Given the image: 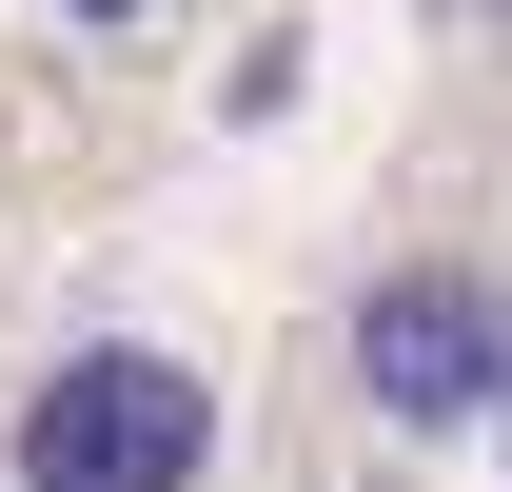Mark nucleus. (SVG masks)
Listing matches in <instances>:
<instances>
[{
	"instance_id": "20e7f679",
	"label": "nucleus",
	"mask_w": 512,
	"mask_h": 492,
	"mask_svg": "<svg viewBox=\"0 0 512 492\" xmlns=\"http://www.w3.org/2000/svg\"><path fill=\"white\" fill-rule=\"evenodd\" d=\"M473 20H512V0H473Z\"/></svg>"
},
{
	"instance_id": "f03ea898",
	"label": "nucleus",
	"mask_w": 512,
	"mask_h": 492,
	"mask_svg": "<svg viewBox=\"0 0 512 492\" xmlns=\"http://www.w3.org/2000/svg\"><path fill=\"white\" fill-rule=\"evenodd\" d=\"M335 394L375 433H493L512 414V256H375L335 296Z\"/></svg>"
},
{
	"instance_id": "f257e3e1",
	"label": "nucleus",
	"mask_w": 512,
	"mask_h": 492,
	"mask_svg": "<svg viewBox=\"0 0 512 492\" xmlns=\"http://www.w3.org/2000/svg\"><path fill=\"white\" fill-rule=\"evenodd\" d=\"M0 492H217V374L178 335H60L0 414Z\"/></svg>"
},
{
	"instance_id": "7ed1b4c3",
	"label": "nucleus",
	"mask_w": 512,
	"mask_h": 492,
	"mask_svg": "<svg viewBox=\"0 0 512 492\" xmlns=\"http://www.w3.org/2000/svg\"><path fill=\"white\" fill-rule=\"evenodd\" d=\"M40 20H79V40H119V20H158V0H40Z\"/></svg>"
}]
</instances>
